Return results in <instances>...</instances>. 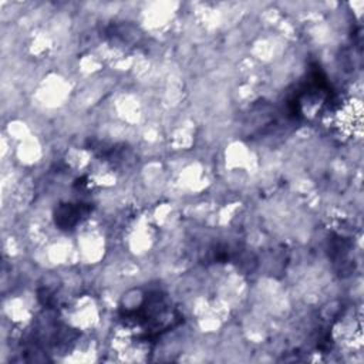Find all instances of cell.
Wrapping results in <instances>:
<instances>
[{
	"label": "cell",
	"instance_id": "cell-1",
	"mask_svg": "<svg viewBox=\"0 0 364 364\" xmlns=\"http://www.w3.org/2000/svg\"><path fill=\"white\" fill-rule=\"evenodd\" d=\"M90 205L85 203H64L55 210V223L61 229H71L90 212Z\"/></svg>",
	"mask_w": 364,
	"mask_h": 364
}]
</instances>
